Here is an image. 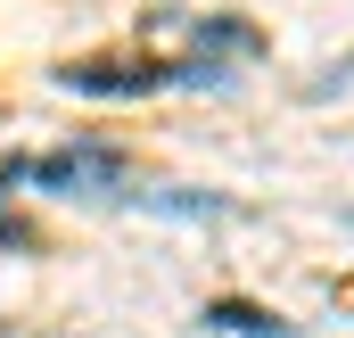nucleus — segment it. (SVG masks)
<instances>
[{
	"label": "nucleus",
	"instance_id": "1",
	"mask_svg": "<svg viewBox=\"0 0 354 338\" xmlns=\"http://www.w3.org/2000/svg\"><path fill=\"white\" fill-rule=\"evenodd\" d=\"M66 91L91 99H140V91H174V83H223L214 66H58Z\"/></svg>",
	"mask_w": 354,
	"mask_h": 338
},
{
	"label": "nucleus",
	"instance_id": "2",
	"mask_svg": "<svg viewBox=\"0 0 354 338\" xmlns=\"http://www.w3.org/2000/svg\"><path fill=\"white\" fill-rule=\"evenodd\" d=\"M115 149H58V157H33L25 181H50V190H91V181H115Z\"/></svg>",
	"mask_w": 354,
	"mask_h": 338
},
{
	"label": "nucleus",
	"instance_id": "3",
	"mask_svg": "<svg viewBox=\"0 0 354 338\" xmlns=\"http://www.w3.org/2000/svg\"><path fill=\"white\" fill-rule=\"evenodd\" d=\"M206 322H214V330H239V338H288V322H280V314L231 305V297H223V305H206Z\"/></svg>",
	"mask_w": 354,
	"mask_h": 338
}]
</instances>
